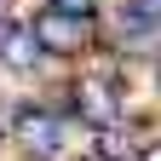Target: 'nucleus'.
<instances>
[{
  "label": "nucleus",
  "instance_id": "f03ea898",
  "mask_svg": "<svg viewBox=\"0 0 161 161\" xmlns=\"http://www.w3.org/2000/svg\"><path fill=\"white\" fill-rule=\"evenodd\" d=\"M17 138H23V150H29V155L46 161V155L64 150V121H52L46 109H23V115H17Z\"/></svg>",
  "mask_w": 161,
  "mask_h": 161
},
{
  "label": "nucleus",
  "instance_id": "423d86ee",
  "mask_svg": "<svg viewBox=\"0 0 161 161\" xmlns=\"http://www.w3.org/2000/svg\"><path fill=\"white\" fill-rule=\"evenodd\" d=\"M121 17H132V23H155V0H121Z\"/></svg>",
  "mask_w": 161,
  "mask_h": 161
},
{
  "label": "nucleus",
  "instance_id": "6e6552de",
  "mask_svg": "<svg viewBox=\"0 0 161 161\" xmlns=\"http://www.w3.org/2000/svg\"><path fill=\"white\" fill-rule=\"evenodd\" d=\"M0 12H6V0H0Z\"/></svg>",
  "mask_w": 161,
  "mask_h": 161
},
{
  "label": "nucleus",
  "instance_id": "7ed1b4c3",
  "mask_svg": "<svg viewBox=\"0 0 161 161\" xmlns=\"http://www.w3.org/2000/svg\"><path fill=\"white\" fill-rule=\"evenodd\" d=\"M75 115L92 121V127H109V121L121 115V98L104 86V80H80V86H75Z\"/></svg>",
  "mask_w": 161,
  "mask_h": 161
},
{
  "label": "nucleus",
  "instance_id": "f257e3e1",
  "mask_svg": "<svg viewBox=\"0 0 161 161\" xmlns=\"http://www.w3.org/2000/svg\"><path fill=\"white\" fill-rule=\"evenodd\" d=\"M29 40L40 52H58V58H69V52H86V23H75V17L64 12H35V23H29Z\"/></svg>",
  "mask_w": 161,
  "mask_h": 161
},
{
  "label": "nucleus",
  "instance_id": "0eeeda50",
  "mask_svg": "<svg viewBox=\"0 0 161 161\" xmlns=\"http://www.w3.org/2000/svg\"><path fill=\"white\" fill-rule=\"evenodd\" d=\"M98 155H104V161H115V155H121V161H127L132 150H127V138H115V132H109V138H104V144H98Z\"/></svg>",
  "mask_w": 161,
  "mask_h": 161
},
{
  "label": "nucleus",
  "instance_id": "39448f33",
  "mask_svg": "<svg viewBox=\"0 0 161 161\" xmlns=\"http://www.w3.org/2000/svg\"><path fill=\"white\" fill-rule=\"evenodd\" d=\"M52 12H64V17H75V23H86V17L98 12V0H52Z\"/></svg>",
  "mask_w": 161,
  "mask_h": 161
},
{
  "label": "nucleus",
  "instance_id": "20e7f679",
  "mask_svg": "<svg viewBox=\"0 0 161 161\" xmlns=\"http://www.w3.org/2000/svg\"><path fill=\"white\" fill-rule=\"evenodd\" d=\"M0 64H6L12 75H29L40 64V46L29 40V29H6V35H0Z\"/></svg>",
  "mask_w": 161,
  "mask_h": 161
}]
</instances>
